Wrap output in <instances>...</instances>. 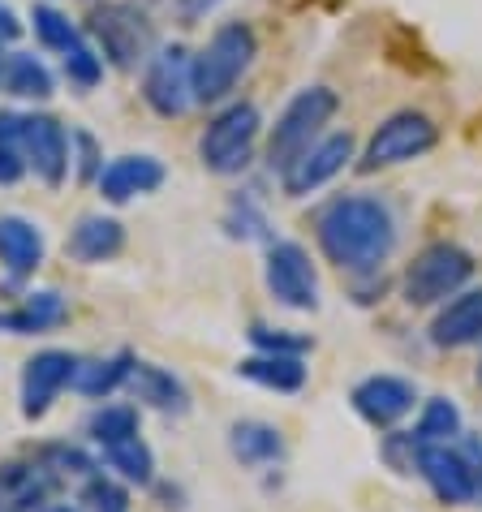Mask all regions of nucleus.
Returning <instances> with one entry per match:
<instances>
[{
	"instance_id": "obj_29",
	"label": "nucleus",
	"mask_w": 482,
	"mask_h": 512,
	"mask_svg": "<svg viewBox=\"0 0 482 512\" xmlns=\"http://www.w3.org/2000/svg\"><path fill=\"white\" fill-rule=\"evenodd\" d=\"M31 26H35V39H39V44L52 48V52H61V56L74 48V44H82V31H78V26L69 22L56 5H35V9H31Z\"/></svg>"
},
{
	"instance_id": "obj_19",
	"label": "nucleus",
	"mask_w": 482,
	"mask_h": 512,
	"mask_svg": "<svg viewBox=\"0 0 482 512\" xmlns=\"http://www.w3.org/2000/svg\"><path fill=\"white\" fill-rule=\"evenodd\" d=\"M65 250H69V259H78V263H108L125 250V229H121V220H112V216H82L78 229L69 233Z\"/></svg>"
},
{
	"instance_id": "obj_24",
	"label": "nucleus",
	"mask_w": 482,
	"mask_h": 512,
	"mask_svg": "<svg viewBox=\"0 0 482 512\" xmlns=\"http://www.w3.org/2000/svg\"><path fill=\"white\" fill-rule=\"evenodd\" d=\"M134 353H117V358H99V362H78V375H74V388L82 396H91V401H99V396H112L117 388H125L130 383V371H134Z\"/></svg>"
},
{
	"instance_id": "obj_4",
	"label": "nucleus",
	"mask_w": 482,
	"mask_h": 512,
	"mask_svg": "<svg viewBox=\"0 0 482 512\" xmlns=\"http://www.w3.org/2000/svg\"><path fill=\"white\" fill-rule=\"evenodd\" d=\"M336 108H340V95L332 87H323V82L297 91L272 125V138H267V164H272L276 173H285L297 155L323 138V130H328L332 117H336Z\"/></svg>"
},
{
	"instance_id": "obj_18",
	"label": "nucleus",
	"mask_w": 482,
	"mask_h": 512,
	"mask_svg": "<svg viewBox=\"0 0 482 512\" xmlns=\"http://www.w3.org/2000/svg\"><path fill=\"white\" fill-rule=\"evenodd\" d=\"M44 233L39 224L22 220V216H0V263L13 280L22 276H35L39 263H44Z\"/></svg>"
},
{
	"instance_id": "obj_1",
	"label": "nucleus",
	"mask_w": 482,
	"mask_h": 512,
	"mask_svg": "<svg viewBox=\"0 0 482 512\" xmlns=\"http://www.w3.org/2000/svg\"><path fill=\"white\" fill-rule=\"evenodd\" d=\"M315 237L345 276H375L396 250V220L371 194H340L315 216Z\"/></svg>"
},
{
	"instance_id": "obj_7",
	"label": "nucleus",
	"mask_w": 482,
	"mask_h": 512,
	"mask_svg": "<svg viewBox=\"0 0 482 512\" xmlns=\"http://www.w3.org/2000/svg\"><path fill=\"white\" fill-rule=\"evenodd\" d=\"M87 31L95 35L99 56L117 69H138V61H147L151 48V22L147 13H138L134 5H121V0H108V5H95L87 18Z\"/></svg>"
},
{
	"instance_id": "obj_37",
	"label": "nucleus",
	"mask_w": 482,
	"mask_h": 512,
	"mask_svg": "<svg viewBox=\"0 0 482 512\" xmlns=\"http://www.w3.org/2000/svg\"><path fill=\"white\" fill-rule=\"evenodd\" d=\"M39 512H78V508H69V504H56V508H39Z\"/></svg>"
},
{
	"instance_id": "obj_9",
	"label": "nucleus",
	"mask_w": 482,
	"mask_h": 512,
	"mask_svg": "<svg viewBox=\"0 0 482 512\" xmlns=\"http://www.w3.org/2000/svg\"><path fill=\"white\" fill-rule=\"evenodd\" d=\"M143 99L155 117H181L194 108V56L186 48H160L147 56Z\"/></svg>"
},
{
	"instance_id": "obj_38",
	"label": "nucleus",
	"mask_w": 482,
	"mask_h": 512,
	"mask_svg": "<svg viewBox=\"0 0 482 512\" xmlns=\"http://www.w3.org/2000/svg\"><path fill=\"white\" fill-rule=\"evenodd\" d=\"M0 74H5V61H0Z\"/></svg>"
},
{
	"instance_id": "obj_35",
	"label": "nucleus",
	"mask_w": 482,
	"mask_h": 512,
	"mask_svg": "<svg viewBox=\"0 0 482 512\" xmlns=\"http://www.w3.org/2000/svg\"><path fill=\"white\" fill-rule=\"evenodd\" d=\"M74 142L82 147V177H99V155H95V138H91V134H74Z\"/></svg>"
},
{
	"instance_id": "obj_5",
	"label": "nucleus",
	"mask_w": 482,
	"mask_h": 512,
	"mask_svg": "<svg viewBox=\"0 0 482 512\" xmlns=\"http://www.w3.org/2000/svg\"><path fill=\"white\" fill-rule=\"evenodd\" d=\"M263 117L250 99H237L224 112H216L207 125L203 142H198V160H203L207 173L216 177H233L254 160V142H259Z\"/></svg>"
},
{
	"instance_id": "obj_23",
	"label": "nucleus",
	"mask_w": 482,
	"mask_h": 512,
	"mask_svg": "<svg viewBox=\"0 0 482 512\" xmlns=\"http://www.w3.org/2000/svg\"><path fill=\"white\" fill-rule=\"evenodd\" d=\"M69 319V306L61 293H31L18 310L0 315V332H13V336H31V332H52Z\"/></svg>"
},
{
	"instance_id": "obj_33",
	"label": "nucleus",
	"mask_w": 482,
	"mask_h": 512,
	"mask_svg": "<svg viewBox=\"0 0 482 512\" xmlns=\"http://www.w3.org/2000/svg\"><path fill=\"white\" fill-rule=\"evenodd\" d=\"M250 340L254 345H259L263 353H297V358H302V353L310 349V340L306 336H289V332H272V327H263V323H254L250 327Z\"/></svg>"
},
{
	"instance_id": "obj_28",
	"label": "nucleus",
	"mask_w": 482,
	"mask_h": 512,
	"mask_svg": "<svg viewBox=\"0 0 482 512\" xmlns=\"http://www.w3.org/2000/svg\"><path fill=\"white\" fill-rule=\"evenodd\" d=\"M26 142H22V117L0 108V186H18L26 177Z\"/></svg>"
},
{
	"instance_id": "obj_30",
	"label": "nucleus",
	"mask_w": 482,
	"mask_h": 512,
	"mask_svg": "<svg viewBox=\"0 0 482 512\" xmlns=\"http://www.w3.org/2000/svg\"><path fill=\"white\" fill-rule=\"evenodd\" d=\"M87 431L99 448H108V444H117V439L125 435H138V409L134 405H104V409H95L91 422H87Z\"/></svg>"
},
{
	"instance_id": "obj_15",
	"label": "nucleus",
	"mask_w": 482,
	"mask_h": 512,
	"mask_svg": "<svg viewBox=\"0 0 482 512\" xmlns=\"http://www.w3.org/2000/svg\"><path fill=\"white\" fill-rule=\"evenodd\" d=\"M61 474L44 461H9L0 465V512H35L56 491Z\"/></svg>"
},
{
	"instance_id": "obj_11",
	"label": "nucleus",
	"mask_w": 482,
	"mask_h": 512,
	"mask_svg": "<svg viewBox=\"0 0 482 512\" xmlns=\"http://www.w3.org/2000/svg\"><path fill=\"white\" fill-rule=\"evenodd\" d=\"M353 160V134H323L315 147H306L297 160L280 173V186H285L289 198H306L315 194L319 186H328V181L340 173Z\"/></svg>"
},
{
	"instance_id": "obj_3",
	"label": "nucleus",
	"mask_w": 482,
	"mask_h": 512,
	"mask_svg": "<svg viewBox=\"0 0 482 512\" xmlns=\"http://www.w3.org/2000/svg\"><path fill=\"white\" fill-rule=\"evenodd\" d=\"M259 56V39H254L250 22H224L207 48L194 56V104H220L224 95L246 78V69Z\"/></svg>"
},
{
	"instance_id": "obj_12",
	"label": "nucleus",
	"mask_w": 482,
	"mask_h": 512,
	"mask_svg": "<svg viewBox=\"0 0 482 512\" xmlns=\"http://www.w3.org/2000/svg\"><path fill=\"white\" fill-rule=\"evenodd\" d=\"M22 142H26V164L35 168V177L44 181L48 190L65 186L69 177V134L65 125L48 117V112H31V117H22Z\"/></svg>"
},
{
	"instance_id": "obj_2",
	"label": "nucleus",
	"mask_w": 482,
	"mask_h": 512,
	"mask_svg": "<svg viewBox=\"0 0 482 512\" xmlns=\"http://www.w3.org/2000/svg\"><path fill=\"white\" fill-rule=\"evenodd\" d=\"M414 474L439 504H482V439L461 431L457 444H418Z\"/></svg>"
},
{
	"instance_id": "obj_14",
	"label": "nucleus",
	"mask_w": 482,
	"mask_h": 512,
	"mask_svg": "<svg viewBox=\"0 0 482 512\" xmlns=\"http://www.w3.org/2000/svg\"><path fill=\"white\" fill-rule=\"evenodd\" d=\"M349 401L358 409V418L379 426V431H388V426H396L409 409H414L418 392H414V383L401 379V375H371L349 392Z\"/></svg>"
},
{
	"instance_id": "obj_17",
	"label": "nucleus",
	"mask_w": 482,
	"mask_h": 512,
	"mask_svg": "<svg viewBox=\"0 0 482 512\" xmlns=\"http://www.w3.org/2000/svg\"><path fill=\"white\" fill-rule=\"evenodd\" d=\"M431 340L439 349H465L482 340V289L457 293L452 302L439 310L431 323Z\"/></svg>"
},
{
	"instance_id": "obj_27",
	"label": "nucleus",
	"mask_w": 482,
	"mask_h": 512,
	"mask_svg": "<svg viewBox=\"0 0 482 512\" xmlns=\"http://www.w3.org/2000/svg\"><path fill=\"white\" fill-rule=\"evenodd\" d=\"M461 409L457 401H448V396H431L427 405H422V418L414 426V439L418 444H457L461 439Z\"/></svg>"
},
{
	"instance_id": "obj_6",
	"label": "nucleus",
	"mask_w": 482,
	"mask_h": 512,
	"mask_svg": "<svg viewBox=\"0 0 482 512\" xmlns=\"http://www.w3.org/2000/svg\"><path fill=\"white\" fill-rule=\"evenodd\" d=\"M470 276H474V254L452 246V241H435V246L418 250L414 263L405 267L401 293L409 306H439L448 297H457Z\"/></svg>"
},
{
	"instance_id": "obj_13",
	"label": "nucleus",
	"mask_w": 482,
	"mask_h": 512,
	"mask_svg": "<svg viewBox=\"0 0 482 512\" xmlns=\"http://www.w3.org/2000/svg\"><path fill=\"white\" fill-rule=\"evenodd\" d=\"M78 375V358L74 353H65V349H44V353H35L31 362H26V371H22V414L26 418H44L52 401L61 396V388H69Z\"/></svg>"
},
{
	"instance_id": "obj_20",
	"label": "nucleus",
	"mask_w": 482,
	"mask_h": 512,
	"mask_svg": "<svg viewBox=\"0 0 482 512\" xmlns=\"http://www.w3.org/2000/svg\"><path fill=\"white\" fill-rule=\"evenodd\" d=\"M130 392L151 409H164V414H186L190 409V392L173 371L155 362H134L130 371Z\"/></svg>"
},
{
	"instance_id": "obj_16",
	"label": "nucleus",
	"mask_w": 482,
	"mask_h": 512,
	"mask_svg": "<svg viewBox=\"0 0 482 512\" xmlns=\"http://www.w3.org/2000/svg\"><path fill=\"white\" fill-rule=\"evenodd\" d=\"M95 181L108 203H130V198L164 186V164L155 155H117L108 168H99Z\"/></svg>"
},
{
	"instance_id": "obj_10",
	"label": "nucleus",
	"mask_w": 482,
	"mask_h": 512,
	"mask_svg": "<svg viewBox=\"0 0 482 512\" xmlns=\"http://www.w3.org/2000/svg\"><path fill=\"white\" fill-rule=\"evenodd\" d=\"M263 280L267 293L289 310H315L319 306V276L310 263L306 246L297 241H272L267 246V263H263Z\"/></svg>"
},
{
	"instance_id": "obj_32",
	"label": "nucleus",
	"mask_w": 482,
	"mask_h": 512,
	"mask_svg": "<svg viewBox=\"0 0 482 512\" xmlns=\"http://www.w3.org/2000/svg\"><path fill=\"white\" fill-rule=\"evenodd\" d=\"M65 78L74 82V87H82V91H91L99 78H104V56H99L87 39L82 44H74L65 52Z\"/></svg>"
},
{
	"instance_id": "obj_31",
	"label": "nucleus",
	"mask_w": 482,
	"mask_h": 512,
	"mask_svg": "<svg viewBox=\"0 0 482 512\" xmlns=\"http://www.w3.org/2000/svg\"><path fill=\"white\" fill-rule=\"evenodd\" d=\"M82 504H87V512H130V491L104 474H91L82 487Z\"/></svg>"
},
{
	"instance_id": "obj_21",
	"label": "nucleus",
	"mask_w": 482,
	"mask_h": 512,
	"mask_svg": "<svg viewBox=\"0 0 482 512\" xmlns=\"http://www.w3.org/2000/svg\"><path fill=\"white\" fill-rule=\"evenodd\" d=\"M229 448H233V457L250 469H267V465L285 461V435H280L272 422H233Z\"/></svg>"
},
{
	"instance_id": "obj_22",
	"label": "nucleus",
	"mask_w": 482,
	"mask_h": 512,
	"mask_svg": "<svg viewBox=\"0 0 482 512\" xmlns=\"http://www.w3.org/2000/svg\"><path fill=\"white\" fill-rule=\"evenodd\" d=\"M241 379L259 383V388H272V392H302L306 388V366L297 353H254L237 366Z\"/></svg>"
},
{
	"instance_id": "obj_36",
	"label": "nucleus",
	"mask_w": 482,
	"mask_h": 512,
	"mask_svg": "<svg viewBox=\"0 0 482 512\" xmlns=\"http://www.w3.org/2000/svg\"><path fill=\"white\" fill-rule=\"evenodd\" d=\"M216 5H220V0H177V13H181V18H186V26H190V22H198L203 13H211Z\"/></svg>"
},
{
	"instance_id": "obj_26",
	"label": "nucleus",
	"mask_w": 482,
	"mask_h": 512,
	"mask_svg": "<svg viewBox=\"0 0 482 512\" xmlns=\"http://www.w3.org/2000/svg\"><path fill=\"white\" fill-rule=\"evenodd\" d=\"M104 461L117 469L125 482H134V487H151V478H155V457H151L143 431L125 435V439H117V444H108L104 448Z\"/></svg>"
},
{
	"instance_id": "obj_34",
	"label": "nucleus",
	"mask_w": 482,
	"mask_h": 512,
	"mask_svg": "<svg viewBox=\"0 0 482 512\" xmlns=\"http://www.w3.org/2000/svg\"><path fill=\"white\" fill-rule=\"evenodd\" d=\"M22 35V22H18V13H13L5 0H0V48L5 44H13V39Z\"/></svg>"
},
{
	"instance_id": "obj_39",
	"label": "nucleus",
	"mask_w": 482,
	"mask_h": 512,
	"mask_svg": "<svg viewBox=\"0 0 482 512\" xmlns=\"http://www.w3.org/2000/svg\"><path fill=\"white\" fill-rule=\"evenodd\" d=\"M478 379H482V366H478Z\"/></svg>"
},
{
	"instance_id": "obj_8",
	"label": "nucleus",
	"mask_w": 482,
	"mask_h": 512,
	"mask_svg": "<svg viewBox=\"0 0 482 512\" xmlns=\"http://www.w3.org/2000/svg\"><path fill=\"white\" fill-rule=\"evenodd\" d=\"M435 142H439V130L427 112H392L371 134V142H366L358 168L362 173H379V168L409 164V160H418V155H427Z\"/></svg>"
},
{
	"instance_id": "obj_25",
	"label": "nucleus",
	"mask_w": 482,
	"mask_h": 512,
	"mask_svg": "<svg viewBox=\"0 0 482 512\" xmlns=\"http://www.w3.org/2000/svg\"><path fill=\"white\" fill-rule=\"evenodd\" d=\"M9 95L18 99H48L52 95V69L35 52H13L5 56V74H0Z\"/></svg>"
}]
</instances>
